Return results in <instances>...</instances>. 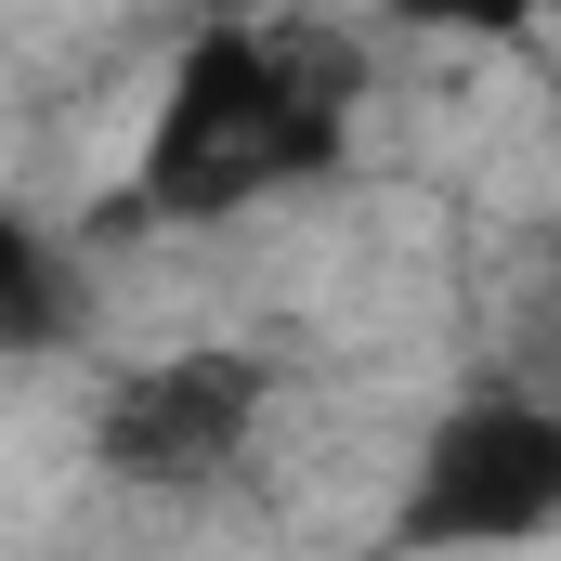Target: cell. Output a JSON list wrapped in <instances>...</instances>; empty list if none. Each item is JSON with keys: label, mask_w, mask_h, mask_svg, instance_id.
<instances>
[{"label": "cell", "mask_w": 561, "mask_h": 561, "mask_svg": "<svg viewBox=\"0 0 561 561\" xmlns=\"http://www.w3.org/2000/svg\"><path fill=\"white\" fill-rule=\"evenodd\" d=\"M366 105V53L340 26H300V13H249V26H196L157 92H144V144H131V209L144 222H249L300 183L340 170Z\"/></svg>", "instance_id": "6da1fadb"}, {"label": "cell", "mask_w": 561, "mask_h": 561, "mask_svg": "<svg viewBox=\"0 0 561 561\" xmlns=\"http://www.w3.org/2000/svg\"><path fill=\"white\" fill-rule=\"evenodd\" d=\"M262 419H275L262 353H236V340H157V353H118L92 379V470L131 483V496H196V483H222V470L262 457Z\"/></svg>", "instance_id": "7a4b0ae2"}, {"label": "cell", "mask_w": 561, "mask_h": 561, "mask_svg": "<svg viewBox=\"0 0 561 561\" xmlns=\"http://www.w3.org/2000/svg\"><path fill=\"white\" fill-rule=\"evenodd\" d=\"M392 536L419 549H523L561 536V405L549 392H470L419 431Z\"/></svg>", "instance_id": "3957f363"}, {"label": "cell", "mask_w": 561, "mask_h": 561, "mask_svg": "<svg viewBox=\"0 0 561 561\" xmlns=\"http://www.w3.org/2000/svg\"><path fill=\"white\" fill-rule=\"evenodd\" d=\"M366 13L405 39H536V26H561V0H366Z\"/></svg>", "instance_id": "277c9868"}]
</instances>
